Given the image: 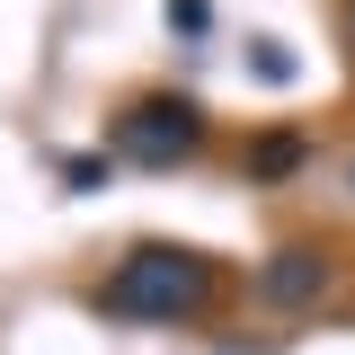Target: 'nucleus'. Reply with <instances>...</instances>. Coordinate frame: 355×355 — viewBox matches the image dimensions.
<instances>
[{
	"label": "nucleus",
	"instance_id": "obj_7",
	"mask_svg": "<svg viewBox=\"0 0 355 355\" xmlns=\"http://www.w3.org/2000/svg\"><path fill=\"white\" fill-rule=\"evenodd\" d=\"M249 62H258V80H293V53H284V44H258Z\"/></svg>",
	"mask_w": 355,
	"mask_h": 355
},
{
	"label": "nucleus",
	"instance_id": "obj_6",
	"mask_svg": "<svg viewBox=\"0 0 355 355\" xmlns=\"http://www.w3.org/2000/svg\"><path fill=\"white\" fill-rule=\"evenodd\" d=\"M169 27L178 36H205L214 27V0H169Z\"/></svg>",
	"mask_w": 355,
	"mask_h": 355
},
{
	"label": "nucleus",
	"instance_id": "obj_4",
	"mask_svg": "<svg viewBox=\"0 0 355 355\" xmlns=\"http://www.w3.org/2000/svg\"><path fill=\"white\" fill-rule=\"evenodd\" d=\"M302 160H311V142H302V133H258L240 169H249V187H275V178H293Z\"/></svg>",
	"mask_w": 355,
	"mask_h": 355
},
{
	"label": "nucleus",
	"instance_id": "obj_1",
	"mask_svg": "<svg viewBox=\"0 0 355 355\" xmlns=\"http://www.w3.org/2000/svg\"><path fill=\"white\" fill-rule=\"evenodd\" d=\"M98 302L116 311V320H196V311L214 302V258L205 249H178V240H142L116 275H107V293Z\"/></svg>",
	"mask_w": 355,
	"mask_h": 355
},
{
	"label": "nucleus",
	"instance_id": "obj_5",
	"mask_svg": "<svg viewBox=\"0 0 355 355\" xmlns=\"http://www.w3.org/2000/svg\"><path fill=\"white\" fill-rule=\"evenodd\" d=\"M62 187H71V196L107 187V151H71V160H62Z\"/></svg>",
	"mask_w": 355,
	"mask_h": 355
},
{
	"label": "nucleus",
	"instance_id": "obj_8",
	"mask_svg": "<svg viewBox=\"0 0 355 355\" xmlns=\"http://www.w3.org/2000/svg\"><path fill=\"white\" fill-rule=\"evenodd\" d=\"M347 44H355V0H347Z\"/></svg>",
	"mask_w": 355,
	"mask_h": 355
},
{
	"label": "nucleus",
	"instance_id": "obj_2",
	"mask_svg": "<svg viewBox=\"0 0 355 355\" xmlns=\"http://www.w3.org/2000/svg\"><path fill=\"white\" fill-rule=\"evenodd\" d=\"M107 151L133 160V169H178V160H196V151H205V107H196V98H178V89H142L133 107H116Z\"/></svg>",
	"mask_w": 355,
	"mask_h": 355
},
{
	"label": "nucleus",
	"instance_id": "obj_3",
	"mask_svg": "<svg viewBox=\"0 0 355 355\" xmlns=\"http://www.w3.org/2000/svg\"><path fill=\"white\" fill-rule=\"evenodd\" d=\"M329 275H338V266L320 258V249H302V240H293V249H275V258L258 266V293L275 311H302V302H320V293H329Z\"/></svg>",
	"mask_w": 355,
	"mask_h": 355
}]
</instances>
